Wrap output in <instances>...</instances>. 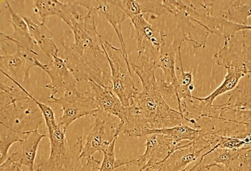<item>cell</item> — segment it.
I'll list each match as a JSON object with an SVG mask.
<instances>
[{
	"label": "cell",
	"mask_w": 251,
	"mask_h": 171,
	"mask_svg": "<svg viewBox=\"0 0 251 171\" xmlns=\"http://www.w3.org/2000/svg\"><path fill=\"white\" fill-rule=\"evenodd\" d=\"M74 42H62L68 68L77 82L93 81L112 90L111 70L99 35L94 14L90 11L73 21Z\"/></svg>",
	"instance_id": "obj_1"
},
{
	"label": "cell",
	"mask_w": 251,
	"mask_h": 171,
	"mask_svg": "<svg viewBox=\"0 0 251 171\" xmlns=\"http://www.w3.org/2000/svg\"><path fill=\"white\" fill-rule=\"evenodd\" d=\"M5 77L17 86H9L1 82L0 86V129L17 134L24 140L32 131L38 130L44 120L42 111L35 99L17 82L4 70Z\"/></svg>",
	"instance_id": "obj_2"
},
{
	"label": "cell",
	"mask_w": 251,
	"mask_h": 171,
	"mask_svg": "<svg viewBox=\"0 0 251 171\" xmlns=\"http://www.w3.org/2000/svg\"><path fill=\"white\" fill-rule=\"evenodd\" d=\"M130 68L137 74L143 85V90L137 93L133 101L147 129H163L184 124V116L172 108L163 99L155 77L154 65L130 64Z\"/></svg>",
	"instance_id": "obj_3"
},
{
	"label": "cell",
	"mask_w": 251,
	"mask_h": 171,
	"mask_svg": "<svg viewBox=\"0 0 251 171\" xmlns=\"http://www.w3.org/2000/svg\"><path fill=\"white\" fill-rule=\"evenodd\" d=\"M50 153L49 159L38 164L36 171H94L100 161L93 157H81L83 138L79 136L73 146L68 145L66 131L59 126L55 117L45 119Z\"/></svg>",
	"instance_id": "obj_4"
},
{
	"label": "cell",
	"mask_w": 251,
	"mask_h": 171,
	"mask_svg": "<svg viewBox=\"0 0 251 171\" xmlns=\"http://www.w3.org/2000/svg\"><path fill=\"white\" fill-rule=\"evenodd\" d=\"M92 116L95 121L82 142L81 157L86 159L93 157L96 152H103L123 130L121 121L116 116L100 109Z\"/></svg>",
	"instance_id": "obj_5"
},
{
	"label": "cell",
	"mask_w": 251,
	"mask_h": 171,
	"mask_svg": "<svg viewBox=\"0 0 251 171\" xmlns=\"http://www.w3.org/2000/svg\"><path fill=\"white\" fill-rule=\"evenodd\" d=\"M131 21V37L137 41L138 58L142 65H154L159 56L163 43L168 36L163 32L161 22L151 24L145 20L143 14L133 18Z\"/></svg>",
	"instance_id": "obj_6"
},
{
	"label": "cell",
	"mask_w": 251,
	"mask_h": 171,
	"mask_svg": "<svg viewBox=\"0 0 251 171\" xmlns=\"http://www.w3.org/2000/svg\"><path fill=\"white\" fill-rule=\"evenodd\" d=\"M103 46L111 70L112 90L125 107L129 106L138 93L132 81L130 64L126 60L121 48L114 47L106 41L103 43Z\"/></svg>",
	"instance_id": "obj_7"
},
{
	"label": "cell",
	"mask_w": 251,
	"mask_h": 171,
	"mask_svg": "<svg viewBox=\"0 0 251 171\" xmlns=\"http://www.w3.org/2000/svg\"><path fill=\"white\" fill-rule=\"evenodd\" d=\"M91 90L80 93L77 90L67 92L59 98L50 95L48 98V103L58 104L62 107V116L57 123L67 131L68 127L79 118L88 115H93L99 109L98 105L94 99Z\"/></svg>",
	"instance_id": "obj_8"
},
{
	"label": "cell",
	"mask_w": 251,
	"mask_h": 171,
	"mask_svg": "<svg viewBox=\"0 0 251 171\" xmlns=\"http://www.w3.org/2000/svg\"><path fill=\"white\" fill-rule=\"evenodd\" d=\"M181 73L176 75V82L168 84L165 80L158 82L160 92L163 99L170 106L176 107V111L184 116L188 108L195 104L191 92L194 89L193 84V75L191 72H184L181 59V50L179 51ZM173 108V107H172Z\"/></svg>",
	"instance_id": "obj_9"
},
{
	"label": "cell",
	"mask_w": 251,
	"mask_h": 171,
	"mask_svg": "<svg viewBox=\"0 0 251 171\" xmlns=\"http://www.w3.org/2000/svg\"><path fill=\"white\" fill-rule=\"evenodd\" d=\"M16 49L17 50L14 54L7 53L6 50H3L5 52V55L0 57V69H5L9 72V73H6L10 77L29 91L31 88L29 71L33 67L35 66V61L37 59L36 57L39 54L23 47H16Z\"/></svg>",
	"instance_id": "obj_10"
},
{
	"label": "cell",
	"mask_w": 251,
	"mask_h": 171,
	"mask_svg": "<svg viewBox=\"0 0 251 171\" xmlns=\"http://www.w3.org/2000/svg\"><path fill=\"white\" fill-rule=\"evenodd\" d=\"M77 6H82L87 9V11L98 14L101 16L113 27L118 36L122 50L125 54L126 62H128L127 47L122 35V24L128 16L115 3V0H82V1H74Z\"/></svg>",
	"instance_id": "obj_11"
},
{
	"label": "cell",
	"mask_w": 251,
	"mask_h": 171,
	"mask_svg": "<svg viewBox=\"0 0 251 171\" xmlns=\"http://www.w3.org/2000/svg\"><path fill=\"white\" fill-rule=\"evenodd\" d=\"M35 66L42 69L49 75L51 82L46 85V88L51 90V95L62 96L67 92L77 90V80L68 68L65 60L58 56L52 57L46 64L36 59Z\"/></svg>",
	"instance_id": "obj_12"
},
{
	"label": "cell",
	"mask_w": 251,
	"mask_h": 171,
	"mask_svg": "<svg viewBox=\"0 0 251 171\" xmlns=\"http://www.w3.org/2000/svg\"><path fill=\"white\" fill-rule=\"evenodd\" d=\"M209 146L202 140L180 145L166 160L155 166L158 171H182L193 162L201 159L204 150Z\"/></svg>",
	"instance_id": "obj_13"
},
{
	"label": "cell",
	"mask_w": 251,
	"mask_h": 171,
	"mask_svg": "<svg viewBox=\"0 0 251 171\" xmlns=\"http://www.w3.org/2000/svg\"><path fill=\"white\" fill-rule=\"evenodd\" d=\"M145 153L136 158V166L140 167L145 164L142 169L153 167L166 160L167 158L180 146L174 140L161 134H151L145 136Z\"/></svg>",
	"instance_id": "obj_14"
},
{
	"label": "cell",
	"mask_w": 251,
	"mask_h": 171,
	"mask_svg": "<svg viewBox=\"0 0 251 171\" xmlns=\"http://www.w3.org/2000/svg\"><path fill=\"white\" fill-rule=\"evenodd\" d=\"M207 156L211 162L208 164L209 169L216 167L219 171H251L250 155L247 150L211 149Z\"/></svg>",
	"instance_id": "obj_15"
},
{
	"label": "cell",
	"mask_w": 251,
	"mask_h": 171,
	"mask_svg": "<svg viewBox=\"0 0 251 171\" xmlns=\"http://www.w3.org/2000/svg\"><path fill=\"white\" fill-rule=\"evenodd\" d=\"M172 35L173 41L171 42H167V39L165 41L159 56L154 62L155 68L162 69L168 84H175L177 80L175 71L176 52L181 50L183 43L186 41L184 34L177 27L175 28Z\"/></svg>",
	"instance_id": "obj_16"
},
{
	"label": "cell",
	"mask_w": 251,
	"mask_h": 171,
	"mask_svg": "<svg viewBox=\"0 0 251 171\" xmlns=\"http://www.w3.org/2000/svg\"><path fill=\"white\" fill-rule=\"evenodd\" d=\"M91 91L98 105L99 109L116 116L125 126L129 116V107H125L113 90L106 89L93 81L88 82ZM123 131V130H122Z\"/></svg>",
	"instance_id": "obj_17"
},
{
	"label": "cell",
	"mask_w": 251,
	"mask_h": 171,
	"mask_svg": "<svg viewBox=\"0 0 251 171\" xmlns=\"http://www.w3.org/2000/svg\"><path fill=\"white\" fill-rule=\"evenodd\" d=\"M77 7L78 6L74 1H68L65 3L58 0L35 1V12L42 22H45L49 16H56L61 18L69 27L73 21L81 16Z\"/></svg>",
	"instance_id": "obj_18"
},
{
	"label": "cell",
	"mask_w": 251,
	"mask_h": 171,
	"mask_svg": "<svg viewBox=\"0 0 251 171\" xmlns=\"http://www.w3.org/2000/svg\"><path fill=\"white\" fill-rule=\"evenodd\" d=\"M5 3L9 13V22L14 28V33L11 35L5 34L3 32L0 33L1 45L4 43L7 45L8 43L12 42L16 45V47H23L31 52H36L35 43L31 38L24 18L13 9L9 1H6Z\"/></svg>",
	"instance_id": "obj_19"
},
{
	"label": "cell",
	"mask_w": 251,
	"mask_h": 171,
	"mask_svg": "<svg viewBox=\"0 0 251 171\" xmlns=\"http://www.w3.org/2000/svg\"><path fill=\"white\" fill-rule=\"evenodd\" d=\"M45 136L46 134H41L38 130L32 131L26 139L20 141L19 149L16 152L9 155L8 159L18 167H22L24 166L29 171H34V162L38 146Z\"/></svg>",
	"instance_id": "obj_20"
},
{
	"label": "cell",
	"mask_w": 251,
	"mask_h": 171,
	"mask_svg": "<svg viewBox=\"0 0 251 171\" xmlns=\"http://www.w3.org/2000/svg\"><path fill=\"white\" fill-rule=\"evenodd\" d=\"M27 23L28 29L33 41L40 47L46 56L52 59L58 54L59 49L54 43L52 33L46 26L45 22L37 18L23 16Z\"/></svg>",
	"instance_id": "obj_21"
},
{
	"label": "cell",
	"mask_w": 251,
	"mask_h": 171,
	"mask_svg": "<svg viewBox=\"0 0 251 171\" xmlns=\"http://www.w3.org/2000/svg\"><path fill=\"white\" fill-rule=\"evenodd\" d=\"M201 129L192 128L182 124L180 126L163 129H146L143 131L142 137L151 134H161L167 136L179 144L182 141H193L199 139L201 136Z\"/></svg>",
	"instance_id": "obj_22"
},
{
	"label": "cell",
	"mask_w": 251,
	"mask_h": 171,
	"mask_svg": "<svg viewBox=\"0 0 251 171\" xmlns=\"http://www.w3.org/2000/svg\"><path fill=\"white\" fill-rule=\"evenodd\" d=\"M227 69V75H226L224 82L214 92H212L210 95H208L206 98H201L193 96V99L199 101L202 106H211L218 97L234 88V86L237 85L238 80L243 75V71L232 68Z\"/></svg>",
	"instance_id": "obj_23"
},
{
	"label": "cell",
	"mask_w": 251,
	"mask_h": 171,
	"mask_svg": "<svg viewBox=\"0 0 251 171\" xmlns=\"http://www.w3.org/2000/svg\"><path fill=\"white\" fill-rule=\"evenodd\" d=\"M117 139L114 140L106 149L104 150L103 160L99 168V171H114L124 166H136V158L134 159H117L115 157V147Z\"/></svg>",
	"instance_id": "obj_24"
},
{
	"label": "cell",
	"mask_w": 251,
	"mask_h": 171,
	"mask_svg": "<svg viewBox=\"0 0 251 171\" xmlns=\"http://www.w3.org/2000/svg\"><path fill=\"white\" fill-rule=\"evenodd\" d=\"M115 3L130 20L142 14L141 6L136 0H115Z\"/></svg>",
	"instance_id": "obj_25"
},
{
	"label": "cell",
	"mask_w": 251,
	"mask_h": 171,
	"mask_svg": "<svg viewBox=\"0 0 251 171\" xmlns=\"http://www.w3.org/2000/svg\"><path fill=\"white\" fill-rule=\"evenodd\" d=\"M141 6L142 14H150L156 16L169 15L163 1H139Z\"/></svg>",
	"instance_id": "obj_26"
},
{
	"label": "cell",
	"mask_w": 251,
	"mask_h": 171,
	"mask_svg": "<svg viewBox=\"0 0 251 171\" xmlns=\"http://www.w3.org/2000/svg\"><path fill=\"white\" fill-rule=\"evenodd\" d=\"M209 168L204 156L203 155L201 159H198L197 163L192 167H188L182 171H209Z\"/></svg>",
	"instance_id": "obj_27"
},
{
	"label": "cell",
	"mask_w": 251,
	"mask_h": 171,
	"mask_svg": "<svg viewBox=\"0 0 251 171\" xmlns=\"http://www.w3.org/2000/svg\"><path fill=\"white\" fill-rule=\"evenodd\" d=\"M0 171H23L21 167L7 159L4 164L0 165Z\"/></svg>",
	"instance_id": "obj_28"
},
{
	"label": "cell",
	"mask_w": 251,
	"mask_h": 171,
	"mask_svg": "<svg viewBox=\"0 0 251 171\" xmlns=\"http://www.w3.org/2000/svg\"><path fill=\"white\" fill-rule=\"evenodd\" d=\"M139 171H158L155 166L147 168V169H141Z\"/></svg>",
	"instance_id": "obj_29"
}]
</instances>
